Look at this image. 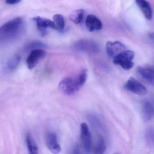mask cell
Wrapping results in <instances>:
<instances>
[{
	"mask_svg": "<svg viewBox=\"0 0 154 154\" xmlns=\"http://www.w3.org/2000/svg\"><path fill=\"white\" fill-rule=\"evenodd\" d=\"M87 77V69H82L76 75L67 76L62 79L59 84V90L66 95H73L84 85Z\"/></svg>",
	"mask_w": 154,
	"mask_h": 154,
	"instance_id": "1",
	"label": "cell"
},
{
	"mask_svg": "<svg viewBox=\"0 0 154 154\" xmlns=\"http://www.w3.org/2000/svg\"><path fill=\"white\" fill-rule=\"evenodd\" d=\"M25 28V22L22 18H16L8 21L0 28L1 43H7L17 39L24 32Z\"/></svg>",
	"mask_w": 154,
	"mask_h": 154,
	"instance_id": "2",
	"label": "cell"
},
{
	"mask_svg": "<svg viewBox=\"0 0 154 154\" xmlns=\"http://www.w3.org/2000/svg\"><path fill=\"white\" fill-rule=\"evenodd\" d=\"M135 54L131 50H125L113 58L114 64L119 66L124 70H129L134 66L133 60Z\"/></svg>",
	"mask_w": 154,
	"mask_h": 154,
	"instance_id": "3",
	"label": "cell"
},
{
	"mask_svg": "<svg viewBox=\"0 0 154 154\" xmlns=\"http://www.w3.org/2000/svg\"><path fill=\"white\" fill-rule=\"evenodd\" d=\"M81 139L82 145L86 153H90L92 148V136L89 127L86 123L81 125Z\"/></svg>",
	"mask_w": 154,
	"mask_h": 154,
	"instance_id": "4",
	"label": "cell"
},
{
	"mask_svg": "<svg viewBox=\"0 0 154 154\" xmlns=\"http://www.w3.org/2000/svg\"><path fill=\"white\" fill-rule=\"evenodd\" d=\"M124 87L126 90L137 95H145L147 92L146 87L137 79L132 77L128 79Z\"/></svg>",
	"mask_w": 154,
	"mask_h": 154,
	"instance_id": "5",
	"label": "cell"
},
{
	"mask_svg": "<svg viewBox=\"0 0 154 154\" xmlns=\"http://www.w3.org/2000/svg\"><path fill=\"white\" fill-rule=\"evenodd\" d=\"M46 55V53L42 48H37L32 50L26 59V65L29 70L34 69L40 60Z\"/></svg>",
	"mask_w": 154,
	"mask_h": 154,
	"instance_id": "6",
	"label": "cell"
},
{
	"mask_svg": "<svg viewBox=\"0 0 154 154\" xmlns=\"http://www.w3.org/2000/svg\"><path fill=\"white\" fill-rule=\"evenodd\" d=\"M32 19L36 23L38 29L43 36L46 35V29L48 28L58 30L57 26L54 21L40 17H35Z\"/></svg>",
	"mask_w": 154,
	"mask_h": 154,
	"instance_id": "7",
	"label": "cell"
},
{
	"mask_svg": "<svg viewBox=\"0 0 154 154\" xmlns=\"http://www.w3.org/2000/svg\"><path fill=\"white\" fill-rule=\"evenodd\" d=\"M125 50L126 47L125 45L119 41H109L106 44V52L111 58H114L117 55Z\"/></svg>",
	"mask_w": 154,
	"mask_h": 154,
	"instance_id": "8",
	"label": "cell"
},
{
	"mask_svg": "<svg viewBox=\"0 0 154 154\" xmlns=\"http://www.w3.org/2000/svg\"><path fill=\"white\" fill-rule=\"evenodd\" d=\"M46 143L48 148L53 154H58L61 152V146L58 143L57 135L54 132L48 133L46 138Z\"/></svg>",
	"mask_w": 154,
	"mask_h": 154,
	"instance_id": "9",
	"label": "cell"
},
{
	"mask_svg": "<svg viewBox=\"0 0 154 154\" xmlns=\"http://www.w3.org/2000/svg\"><path fill=\"white\" fill-rule=\"evenodd\" d=\"M137 72L143 79L154 86V66L145 65L138 67Z\"/></svg>",
	"mask_w": 154,
	"mask_h": 154,
	"instance_id": "10",
	"label": "cell"
},
{
	"mask_svg": "<svg viewBox=\"0 0 154 154\" xmlns=\"http://www.w3.org/2000/svg\"><path fill=\"white\" fill-rule=\"evenodd\" d=\"M75 45V48L78 50L82 52L96 54L100 51V48L97 44L91 41L82 40L78 41Z\"/></svg>",
	"mask_w": 154,
	"mask_h": 154,
	"instance_id": "11",
	"label": "cell"
},
{
	"mask_svg": "<svg viewBox=\"0 0 154 154\" xmlns=\"http://www.w3.org/2000/svg\"><path fill=\"white\" fill-rule=\"evenodd\" d=\"M85 26L90 32L99 31L102 28V23L98 17L93 15L87 16Z\"/></svg>",
	"mask_w": 154,
	"mask_h": 154,
	"instance_id": "12",
	"label": "cell"
},
{
	"mask_svg": "<svg viewBox=\"0 0 154 154\" xmlns=\"http://www.w3.org/2000/svg\"><path fill=\"white\" fill-rule=\"evenodd\" d=\"M136 4L148 20H150L153 17V11L151 5L146 0H135Z\"/></svg>",
	"mask_w": 154,
	"mask_h": 154,
	"instance_id": "13",
	"label": "cell"
},
{
	"mask_svg": "<svg viewBox=\"0 0 154 154\" xmlns=\"http://www.w3.org/2000/svg\"><path fill=\"white\" fill-rule=\"evenodd\" d=\"M154 114V108L152 103L148 101L143 103L142 107V118L144 121L148 122L153 118Z\"/></svg>",
	"mask_w": 154,
	"mask_h": 154,
	"instance_id": "14",
	"label": "cell"
},
{
	"mask_svg": "<svg viewBox=\"0 0 154 154\" xmlns=\"http://www.w3.org/2000/svg\"><path fill=\"white\" fill-rule=\"evenodd\" d=\"M21 57L19 54H16L11 57L6 63L5 69L8 72L14 71L20 64Z\"/></svg>",
	"mask_w": 154,
	"mask_h": 154,
	"instance_id": "15",
	"label": "cell"
},
{
	"mask_svg": "<svg viewBox=\"0 0 154 154\" xmlns=\"http://www.w3.org/2000/svg\"><path fill=\"white\" fill-rule=\"evenodd\" d=\"M26 144L28 151L30 154H37L38 153V146L35 140L30 134L26 136Z\"/></svg>",
	"mask_w": 154,
	"mask_h": 154,
	"instance_id": "16",
	"label": "cell"
},
{
	"mask_svg": "<svg viewBox=\"0 0 154 154\" xmlns=\"http://www.w3.org/2000/svg\"><path fill=\"white\" fill-rule=\"evenodd\" d=\"M84 12V10L83 9L75 11L70 15L69 18L75 24H80L83 19Z\"/></svg>",
	"mask_w": 154,
	"mask_h": 154,
	"instance_id": "17",
	"label": "cell"
},
{
	"mask_svg": "<svg viewBox=\"0 0 154 154\" xmlns=\"http://www.w3.org/2000/svg\"><path fill=\"white\" fill-rule=\"evenodd\" d=\"M106 148L107 146L104 139L102 136H99L94 148V153L96 154H103L106 151Z\"/></svg>",
	"mask_w": 154,
	"mask_h": 154,
	"instance_id": "18",
	"label": "cell"
},
{
	"mask_svg": "<svg viewBox=\"0 0 154 154\" xmlns=\"http://www.w3.org/2000/svg\"><path fill=\"white\" fill-rule=\"evenodd\" d=\"M54 21L57 26L58 30L62 31L65 27V20L63 15L61 14H56L54 17Z\"/></svg>",
	"mask_w": 154,
	"mask_h": 154,
	"instance_id": "19",
	"label": "cell"
},
{
	"mask_svg": "<svg viewBox=\"0 0 154 154\" xmlns=\"http://www.w3.org/2000/svg\"><path fill=\"white\" fill-rule=\"evenodd\" d=\"M6 3L9 5H15L21 2L22 0H5Z\"/></svg>",
	"mask_w": 154,
	"mask_h": 154,
	"instance_id": "20",
	"label": "cell"
},
{
	"mask_svg": "<svg viewBox=\"0 0 154 154\" xmlns=\"http://www.w3.org/2000/svg\"><path fill=\"white\" fill-rule=\"evenodd\" d=\"M73 153H74V154H79L80 153L79 147L77 145H75L74 146L73 149Z\"/></svg>",
	"mask_w": 154,
	"mask_h": 154,
	"instance_id": "21",
	"label": "cell"
},
{
	"mask_svg": "<svg viewBox=\"0 0 154 154\" xmlns=\"http://www.w3.org/2000/svg\"><path fill=\"white\" fill-rule=\"evenodd\" d=\"M148 37L149 39L154 43V32L149 33Z\"/></svg>",
	"mask_w": 154,
	"mask_h": 154,
	"instance_id": "22",
	"label": "cell"
}]
</instances>
